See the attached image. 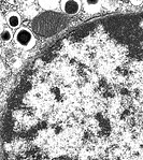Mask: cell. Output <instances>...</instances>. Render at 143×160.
I'll return each mask as SVG.
<instances>
[{"label":"cell","instance_id":"cell-10","mask_svg":"<svg viewBox=\"0 0 143 160\" xmlns=\"http://www.w3.org/2000/svg\"><path fill=\"white\" fill-rule=\"evenodd\" d=\"M129 1H130V3H131V4H134V6L138 7V6H141L143 0H129Z\"/></svg>","mask_w":143,"mask_h":160},{"label":"cell","instance_id":"cell-9","mask_svg":"<svg viewBox=\"0 0 143 160\" xmlns=\"http://www.w3.org/2000/svg\"><path fill=\"white\" fill-rule=\"evenodd\" d=\"M3 29H4V18H3V16L0 14V33L3 31Z\"/></svg>","mask_w":143,"mask_h":160},{"label":"cell","instance_id":"cell-8","mask_svg":"<svg viewBox=\"0 0 143 160\" xmlns=\"http://www.w3.org/2000/svg\"><path fill=\"white\" fill-rule=\"evenodd\" d=\"M117 6V0H105L102 7L108 10H115Z\"/></svg>","mask_w":143,"mask_h":160},{"label":"cell","instance_id":"cell-12","mask_svg":"<svg viewBox=\"0 0 143 160\" xmlns=\"http://www.w3.org/2000/svg\"><path fill=\"white\" fill-rule=\"evenodd\" d=\"M8 1L10 2V3L14 4V3H16V2H17V0H8Z\"/></svg>","mask_w":143,"mask_h":160},{"label":"cell","instance_id":"cell-6","mask_svg":"<svg viewBox=\"0 0 143 160\" xmlns=\"http://www.w3.org/2000/svg\"><path fill=\"white\" fill-rule=\"evenodd\" d=\"M39 14V9L36 6H29L24 10V15L26 18L33 19L34 17H37Z\"/></svg>","mask_w":143,"mask_h":160},{"label":"cell","instance_id":"cell-2","mask_svg":"<svg viewBox=\"0 0 143 160\" xmlns=\"http://www.w3.org/2000/svg\"><path fill=\"white\" fill-rule=\"evenodd\" d=\"M60 8L65 14L73 16L80 12L82 2L80 0H60Z\"/></svg>","mask_w":143,"mask_h":160},{"label":"cell","instance_id":"cell-4","mask_svg":"<svg viewBox=\"0 0 143 160\" xmlns=\"http://www.w3.org/2000/svg\"><path fill=\"white\" fill-rule=\"evenodd\" d=\"M7 23H8L10 28H12V29L18 28L22 23L21 16H19V14L16 13V12H10L8 15H7Z\"/></svg>","mask_w":143,"mask_h":160},{"label":"cell","instance_id":"cell-7","mask_svg":"<svg viewBox=\"0 0 143 160\" xmlns=\"http://www.w3.org/2000/svg\"><path fill=\"white\" fill-rule=\"evenodd\" d=\"M13 38H14L13 32H12L11 29H9V28H4L3 31L0 33V39H1V41L4 43H9Z\"/></svg>","mask_w":143,"mask_h":160},{"label":"cell","instance_id":"cell-1","mask_svg":"<svg viewBox=\"0 0 143 160\" xmlns=\"http://www.w3.org/2000/svg\"><path fill=\"white\" fill-rule=\"evenodd\" d=\"M14 41L16 45L21 48L22 50H31L36 45V38L33 33L27 28H19L14 34Z\"/></svg>","mask_w":143,"mask_h":160},{"label":"cell","instance_id":"cell-11","mask_svg":"<svg viewBox=\"0 0 143 160\" xmlns=\"http://www.w3.org/2000/svg\"><path fill=\"white\" fill-rule=\"evenodd\" d=\"M21 1L25 4H31V3H33L34 0H21Z\"/></svg>","mask_w":143,"mask_h":160},{"label":"cell","instance_id":"cell-3","mask_svg":"<svg viewBox=\"0 0 143 160\" xmlns=\"http://www.w3.org/2000/svg\"><path fill=\"white\" fill-rule=\"evenodd\" d=\"M105 0H82V7L87 14H97L101 11Z\"/></svg>","mask_w":143,"mask_h":160},{"label":"cell","instance_id":"cell-5","mask_svg":"<svg viewBox=\"0 0 143 160\" xmlns=\"http://www.w3.org/2000/svg\"><path fill=\"white\" fill-rule=\"evenodd\" d=\"M38 2L41 9L46 11H54L59 7L60 0H38Z\"/></svg>","mask_w":143,"mask_h":160}]
</instances>
